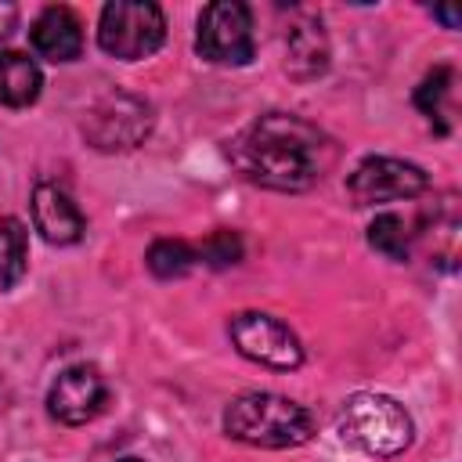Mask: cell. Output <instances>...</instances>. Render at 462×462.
<instances>
[{
  "label": "cell",
  "mask_w": 462,
  "mask_h": 462,
  "mask_svg": "<svg viewBox=\"0 0 462 462\" xmlns=\"http://www.w3.org/2000/svg\"><path fill=\"white\" fill-rule=\"evenodd\" d=\"M227 437L253 448H296L314 433V415L278 393H242L224 408Z\"/></svg>",
  "instance_id": "7a4b0ae2"
},
{
  "label": "cell",
  "mask_w": 462,
  "mask_h": 462,
  "mask_svg": "<svg viewBox=\"0 0 462 462\" xmlns=\"http://www.w3.org/2000/svg\"><path fill=\"white\" fill-rule=\"evenodd\" d=\"M32 220L36 231L51 242V245H72L83 238V213L76 209V202L58 188V184H36L32 191Z\"/></svg>",
  "instance_id": "30bf717a"
},
{
  "label": "cell",
  "mask_w": 462,
  "mask_h": 462,
  "mask_svg": "<svg viewBox=\"0 0 462 462\" xmlns=\"http://www.w3.org/2000/svg\"><path fill=\"white\" fill-rule=\"evenodd\" d=\"M0 408H4V386H0Z\"/></svg>",
  "instance_id": "7402d4cb"
},
{
  "label": "cell",
  "mask_w": 462,
  "mask_h": 462,
  "mask_svg": "<svg viewBox=\"0 0 462 462\" xmlns=\"http://www.w3.org/2000/svg\"><path fill=\"white\" fill-rule=\"evenodd\" d=\"M227 155L235 170L260 188L303 191L325 177L336 148L314 123L285 112H267L231 141Z\"/></svg>",
  "instance_id": "6da1fadb"
},
{
  "label": "cell",
  "mask_w": 462,
  "mask_h": 462,
  "mask_svg": "<svg viewBox=\"0 0 462 462\" xmlns=\"http://www.w3.org/2000/svg\"><path fill=\"white\" fill-rule=\"evenodd\" d=\"M227 328H231V343L238 346V354L256 365L289 372V368H300V361H303V346H300L296 332L271 314L242 310L231 318Z\"/></svg>",
  "instance_id": "52a82bcc"
},
{
  "label": "cell",
  "mask_w": 462,
  "mask_h": 462,
  "mask_svg": "<svg viewBox=\"0 0 462 462\" xmlns=\"http://www.w3.org/2000/svg\"><path fill=\"white\" fill-rule=\"evenodd\" d=\"M152 130V108L123 90L105 94L83 119V134L101 152H126L137 148Z\"/></svg>",
  "instance_id": "8992f818"
},
{
  "label": "cell",
  "mask_w": 462,
  "mask_h": 462,
  "mask_svg": "<svg viewBox=\"0 0 462 462\" xmlns=\"http://www.w3.org/2000/svg\"><path fill=\"white\" fill-rule=\"evenodd\" d=\"M43 76L32 58L22 51H0V105L7 108H25L40 97Z\"/></svg>",
  "instance_id": "7c38bea8"
},
{
  "label": "cell",
  "mask_w": 462,
  "mask_h": 462,
  "mask_svg": "<svg viewBox=\"0 0 462 462\" xmlns=\"http://www.w3.org/2000/svg\"><path fill=\"white\" fill-rule=\"evenodd\" d=\"M119 462H141V458H119Z\"/></svg>",
  "instance_id": "44dd1931"
},
{
  "label": "cell",
  "mask_w": 462,
  "mask_h": 462,
  "mask_svg": "<svg viewBox=\"0 0 462 462\" xmlns=\"http://www.w3.org/2000/svg\"><path fill=\"white\" fill-rule=\"evenodd\" d=\"M433 14H437V18H440L448 29H458V14H455L451 7H433Z\"/></svg>",
  "instance_id": "ffe728a7"
},
{
  "label": "cell",
  "mask_w": 462,
  "mask_h": 462,
  "mask_svg": "<svg viewBox=\"0 0 462 462\" xmlns=\"http://www.w3.org/2000/svg\"><path fill=\"white\" fill-rule=\"evenodd\" d=\"M195 47L202 58L217 65H249L256 54L253 43V14L238 0H217L206 4L199 14Z\"/></svg>",
  "instance_id": "5b68a950"
},
{
  "label": "cell",
  "mask_w": 462,
  "mask_h": 462,
  "mask_svg": "<svg viewBox=\"0 0 462 462\" xmlns=\"http://www.w3.org/2000/svg\"><path fill=\"white\" fill-rule=\"evenodd\" d=\"M448 90H451V69H448V65H437V69L415 87V105H419V112L430 116V119H437L440 108H444Z\"/></svg>",
  "instance_id": "e0dca14e"
},
{
  "label": "cell",
  "mask_w": 462,
  "mask_h": 462,
  "mask_svg": "<svg viewBox=\"0 0 462 462\" xmlns=\"http://www.w3.org/2000/svg\"><path fill=\"white\" fill-rule=\"evenodd\" d=\"M105 404H108V383L94 365L65 368L47 393L51 415L65 426H83V422L97 419L105 411Z\"/></svg>",
  "instance_id": "9c48e42d"
},
{
  "label": "cell",
  "mask_w": 462,
  "mask_h": 462,
  "mask_svg": "<svg viewBox=\"0 0 462 462\" xmlns=\"http://www.w3.org/2000/svg\"><path fill=\"white\" fill-rule=\"evenodd\" d=\"M29 260V235L25 224L14 217H0V285L11 289L25 274Z\"/></svg>",
  "instance_id": "5bb4252c"
},
{
  "label": "cell",
  "mask_w": 462,
  "mask_h": 462,
  "mask_svg": "<svg viewBox=\"0 0 462 462\" xmlns=\"http://www.w3.org/2000/svg\"><path fill=\"white\" fill-rule=\"evenodd\" d=\"M144 260H148V271L155 278H184L199 263L195 245H188L180 238H159V242H152V249H148Z\"/></svg>",
  "instance_id": "9a60e30c"
},
{
  "label": "cell",
  "mask_w": 462,
  "mask_h": 462,
  "mask_svg": "<svg viewBox=\"0 0 462 462\" xmlns=\"http://www.w3.org/2000/svg\"><path fill=\"white\" fill-rule=\"evenodd\" d=\"M368 245L390 260H408L411 253V235H408V224L397 217V213H379L372 224H368Z\"/></svg>",
  "instance_id": "2e32d148"
},
{
  "label": "cell",
  "mask_w": 462,
  "mask_h": 462,
  "mask_svg": "<svg viewBox=\"0 0 462 462\" xmlns=\"http://www.w3.org/2000/svg\"><path fill=\"white\" fill-rule=\"evenodd\" d=\"M166 40V18L148 0H112L101 7L97 22V43L105 54L137 61L162 47Z\"/></svg>",
  "instance_id": "277c9868"
},
{
  "label": "cell",
  "mask_w": 462,
  "mask_h": 462,
  "mask_svg": "<svg viewBox=\"0 0 462 462\" xmlns=\"http://www.w3.org/2000/svg\"><path fill=\"white\" fill-rule=\"evenodd\" d=\"M285 69L292 76H314L325 69V36H321V25L318 22H307V25H296L285 40Z\"/></svg>",
  "instance_id": "4fadbf2b"
},
{
  "label": "cell",
  "mask_w": 462,
  "mask_h": 462,
  "mask_svg": "<svg viewBox=\"0 0 462 462\" xmlns=\"http://www.w3.org/2000/svg\"><path fill=\"white\" fill-rule=\"evenodd\" d=\"M29 40H32L36 54L47 61H76L83 51V25L69 7L54 4V7H43L36 14Z\"/></svg>",
  "instance_id": "8fae6325"
},
{
  "label": "cell",
  "mask_w": 462,
  "mask_h": 462,
  "mask_svg": "<svg viewBox=\"0 0 462 462\" xmlns=\"http://www.w3.org/2000/svg\"><path fill=\"white\" fill-rule=\"evenodd\" d=\"M339 437L346 444H354L357 451H365V455L393 458L411 444L415 426H411V415L393 397H386V393H354V397L343 401Z\"/></svg>",
  "instance_id": "3957f363"
},
{
  "label": "cell",
  "mask_w": 462,
  "mask_h": 462,
  "mask_svg": "<svg viewBox=\"0 0 462 462\" xmlns=\"http://www.w3.org/2000/svg\"><path fill=\"white\" fill-rule=\"evenodd\" d=\"M18 25V7L11 0H0V40H7Z\"/></svg>",
  "instance_id": "d6986e66"
},
{
  "label": "cell",
  "mask_w": 462,
  "mask_h": 462,
  "mask_svg": "<svg viewBox=\"0 0 462 462\" xmlns=\"http://www.w3.org/2000/svg\"><path fill=\"white\" fill-rule=\"evenodd\" d=\"M195 256L209 267H227L242 260V238L235 231H213L202 245H195Z\"/></svg>",
  "instance_id": "ac0fdd59"
},
{
  "label": "cell",
  "mask_w": 462,
  "mask_h": 462,
  "mask_svg": "<svg viewBox=\"0 0 462 462\" xmlns=\"http://www.w3.org/2000/svg\"><path fill=\"white\" fill-rule=\"evenodd\" d=\"M426 188H430V177L422 166L404 162V159H390V155L365 159L346 180V191L357 206H375V202H390V199H415Z\"/></svg>",
  "instance_id": "ba28073f"
}]
</instances>
